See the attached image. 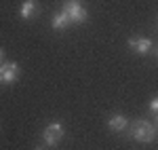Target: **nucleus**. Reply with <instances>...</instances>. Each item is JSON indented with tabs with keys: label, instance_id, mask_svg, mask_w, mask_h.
I'll use <instances>...</instances> for the list:
<instances>
[{
	"label": "nucleus",
	"instance_id": "nucleus-4",
	"mask_svg": "<svg viewBox=\"0 0 158 150\" xmlns=\"http://www.w3.org/2000/svg\"><path fill=\"white\" fill-rule=\"evenodd\" d=\"M19 78V66L15 62H4L0 66V83L2 85H11Z\"/></svg>",
	"mask_w": 158,
	"mask_h": 150
},
{
	"label": "nucleus",
	"instance_id": "nucleus-7",
	"mask_svg": "<svg viewBox=\"0 0 158 150\" xmlns=\"http://www.w3.org/2000/svg\"><path fill=\"white\" fill-rule=\"evenodd\" d=\"M108 127L112 131H116V133H122V131L129 127V118H127L124 114H114V116H110Z\"/></svg>",
	"mask_w": 158,
	"mask_h": 150
},
{
	"label": "nucleus",
	"instance_id": "nucleus-9",
	"mask_svg": "<svg viewBox=\"0 0 158 150\" xmlns=\"http://www.w3.org/2000/svg\"><path fill=\"white\" fill-rule=\"evenodd\" d=\"M150 112H152V114H158V97H154V100L150 101Z\"/></svg>",
	"mask_w": 158,
	"mask_h": 150
},
{
	"label": "nucleus",
	"instance_id": "nucleus-11",
	"mask_svg": "<svg viewBox=\"0 0 158 150\" xmlns=\"http://www.w3.org/2000/svg\"><path fill=\"white\" fill-rule=\"evenodd\" d=\"M154 55H156V59H158V47H156V49H154Z\"/></svg>",
	"mask_w": 158,
	"mask_h": 150
},
{
	"label": "nucleus",
	"instance_id": "nucleus-6",
	"mask_svg": "<svg viewBox=\"0 0 158 150\" xmlns=\"http://www.w3.org/2000/svg\"><path fill=\"white\" fill-rule=\"evenodd\" d=\"M38 13H40V4H38L36 0H23L21 6H19L21 19H34Z\"/></svg>",
	"mask_w": 158,
	"mask_h": 150
},
{
	"label": "nucleus",
	"instance_id": "nucleus-1",
	"mask_svg": "<svg viewBox=\"0 0 158 150\" xmlns=\"http://www.w3.org/2000/svg\"><path fill=\"white\" fill-rule=\"evenodd\" d=\"M131 135L135 142H141V144H150L156 138V125H152L146 118H137L131 123Z\"/></svg>",
	"mask_w": 158,
	"mask_h": 150
},
{
	"label": "nucleus",
	"instance_id": "nucleus-12",
	"mask_svg": "<svg viewBox=\"0 0 158 150\" xmlns=\"http://www.w3.org/2000/svg\"><path fill=\"white\" fill-rule=\"evenodd\" d=\"M156 131H158V114H156Z\"/></svg>",
	"mask_w": 158,
	"mask_h": 150
},
{
	"label": "nucleus",
	"instance_id": "nucleus-10",
	"mask_svg": "<svg viewBox=\"0 0 158 150\" xmlns=\"http://www.w3.org/2000/svg\"><path fill=\"white\" fill-rule=\"evenodd\" d=\"M4 63V49H0V66Z\"/></svg>",
	"mask_w": 158,
	"mask_h": 150
},
{
	"label": "nucleus",
	"instance_id": "nucleus-5",
	"mask_svg": "<svg viewBox=\"0 0 158 150\" xmlns=\"http://www.w3.org/2000/svg\"><path fill=\"white\" fill-rule=\"evenodd\" d=\"M129 49L135 51L137 55H148L152 51V40L146 36H135V38H129Z\"/></svg>",
	"mask_w": 158,
	"mask_h": 150
},
{
	"label": "nucleus",
	"instance_id": "nucleus-2",
	"mask_svg": "<svg viewBox=\"0 0 158 150\" xmlns=\"http://www.w3.org/2000/svg\"><path fill=\"white\" fill-rule=\"evenodd\" d=\"M61 11L70 17V21H72V24H85L86 17H89L85 4H82L80 0H65V2H63V6H61Z\"/></svg>",
	"mask_w": 158,
	"mask_h": 150
},
{
	"label": "nucleus",
	"instance_id": "nucleus-8",
	"mask_svg": "<svg viewBox=\"0 0 158 150\" xmlns=\"http://www.w3.org/2000/svg\"><path fill=\"white\" fill-rule=\"evenodd\" d=\"M51 25H53V30L61 32V30H65L68 25H72V21H70V17H68L63 11H59V13H55V15H53V21H51Z\"/></svg>",
	"mask_w": 158,
	"mask_h": 150
},
{
	"label": "nucleus",
	"instance_id": "nucleus-13",
	"mask_svg": "<svg viewBox=\"0 0 158 150\" xmlns=\"http://www.w3.org/2000/svg\"><path fill=\"white\" fill-rule=\"evenodd\" d=\"M36 150H47V148H36Z\"/></svg>",
	"mask_w": 158,
	"mask_h": 150
},
{
	"label": "nucleus",
	"instance_id": "nucleus-3",
	"mask_svg": "<svg viewBox=\"0 0 158 150\" xmlns=\"http://www.w3.org/2000/svg\"><path fill=\"white\" fill-rule=\"evenodd\" d=\"M63 135H65V129H63V125L61 123H49V125L44 127V131H42V139H44V144L47 146H59V142L63 139Z\"/></svg>",
	"mask_w": 158,
	"mask_h": 150
}]
</instances>
